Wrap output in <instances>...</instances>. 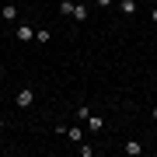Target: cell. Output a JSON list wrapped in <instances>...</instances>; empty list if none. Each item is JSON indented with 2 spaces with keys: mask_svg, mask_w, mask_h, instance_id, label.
<instances>
[{
  "mask_svg": "<svg viewBox=\"0 0 157 157\" xmlns=\"http://www.w3.org/2000/svg\"><path fill=\"white\" fill-rule=\"evenodd\" d=\"M14 101H17V108H21V112H28V108L35 105V87H21L14 94Z\"/></svg>",
  "mask_w": 157,
  "mask_h": 157,
  "instance_id": "6da1fadb",
  "label": "cell"
},
{
  "mask_svg": "<svg viewBox=\"0 0 157 157\" xmlns=\"http://www.w3.org/2000/svg\"><path fill=\"white\" fill-rule=\"evenodd\" d=\"M73 21H77V25H87L91 21V4H84V0H77V4H73Z\"/></svg>",
  "mask_w": 157,
  "mask_h": 157,
  "instance_id": "7a4b0ae2",
  "label": "cell"
},
{
  "mask_svg": "<svg viewBox=\"0 0 157 157\" xmlns=\"http://www.w3.org/2000/svg\"><path fill=\"white\" fill-rule=\"evenodd\" d=\"M14 35H17V42H32V39H35V25H28V21H17Z\"/></svg>",
  "mask_w": 157,
  "mask_h": 157,
  "instance_id": "3957f363",
  "label": "cell"
},
{
  "mask_svg": "<svg viewBox=\"0 0 157 157\" xmlns=\"http://www.w3.org/2000/svg\"><path fill=\"white\" fill-rule=\"evenodd\" d=\"M0 21H4V25H17V21H21V17H17V7L14 4H4V7H0Z\"/></svg>",
  "mask_w": 157,
  "mask_h": 157,
  "instance_id": "277c9868",
  "label": "cell"
},
{
  "mask_svg": "<svg viewBox=\"0 0 157 157\" xmlns=\"http://www.w3.org/2000/svg\"><path fill=\"white\" fill-rule=\"evenodd\" d=\"M115 11L122 14V17H133L140 7H136V0H115Z\"/></svg>",
  "mask_w": 157,
  "mask_h": 157,
  "instance_id": "5b68a950",
  "label": "cell"
},
{
  "mask_svg": "<svg viewBox=\"0 0 157 157\" xmlns=\"http://www.w3.org/2000/svg\"><path fill=\"white\" fill-rule=\"evenodd\" d=\"M63 136H67L70 143H84V129H80V122H73V126H67V133H63Z\"/></svg>",
  "mask_w": 157,
  "mask_h": 157,
  "instance_id": "8992f818",
  "label": "cell"
},
{
  "mask_svg": "<svg viewBox=\"0 0 157 157\" xmlns=\"http://www.w3.org/2000/svg\"><path fill=\"white\" fill-rule=\"evenodd\" d=\"M122 150H126V157H140V154H143V143H140V140H126Z\"/></svg>",
  "mask_w": 157,
  "mask_h": 157,
  "instance_id": "52a82bcc",
  "label": "cell"
},
{
  "mask_svg": "<svg viewBox=\"0 0 157 157\" xmlns=\"http://www.w3.org/2000/svg\"><path fill=\"white\" fill-rule=\"evenodd\" d=\"M73 115H77V122H80V126H84L94 112H91V105H77V112H73Z\"/></svg>",
  "mask_w": 157,
  "mask_h": 157,
  "instance_id": "ba28073f",
  "label": "cell"
},
{
  "mask_svg": "<svg viewBox=\"0 0 157 157\" xmlns=\"http://www.w3.org/2000/svg\"><path fill=\"white\" fill-rule=\"evenodd\" d=\"M73 4H77V0H59V7H56L59 17H70V14H73Z\"/></svg>",
  "mask_w": 157,
  "mask_h": 157,
  "instance_id": "9c48e42d",
  "label": "cell"
},
{
  "mask_svg": "<svg viewBox=\"0 0 157 157\" xmlns=\"http://www.w3.org/2000/svg\"><path fill=\"white\" fill-rule=\"evenodd\" d=\"M101 126H105V122H101V119H94V115L84 122V129H87V133H101Z\"/></svg>",
  "mask_w": 157,
  "mask_h": 157,
  "instance_id": "30bf717a",
  "label": "cell"
},
{
  "mask_svg": "<svg viewBox=\"0 0 157 157\" xmlns=\"http://www.w3.org/2000/svg\"><path fill=\"white\" fill-rule=\"evenodd\" d=\"M49 39H52V32H49V28H35V42H42V45H45Z\"/></svg>",
  "mask_w": 157,
  "mask_h": 157,
  "instance_id": "8fae6325",
  "label": "cell"
},
{
  "mask_svg": "<svg viewBox=\"0 0 157 157\" xmlns=\"http://www.w3.org/2000/svg\"><path fill=\"white\" fill-rule=\"evenodd\" d=\"M77 154L80 157H94V147H91V143H77Z\"/></svg>",
  "mask_w": 157,
  "mask_h": 157,
  "instance_id": "7c38bea8",
  "label": "cell"
},
{
  "mask_svg": "<svg viewBox=\"0 0 157 157\" xmlns=\"http://www.w3.org/2000/svg\"><path fill=\"white\" fill-rule=\"evenodd\" d=\"M98 7H115V0H94Z\"/></svg>",
  "mask_w": 157,
  "mask_h": 157,
  "instance_id": "4fadbf2b",
  "label": "cell"
},
{
  "mask_svg": "<svg viewBox=\"0 0 157 157\" xmlns=\"http://www.w3.org/2000/svg\"><path fill=\"white\" fill-rule=\"evenodd\" d=\"M4 129H7V119H4V115H0V133H4Z\"/></svg>",
  "mask_w": 157,
  "mask_h": 157,
  "instance_id": "5bb4252c",
  "label": "cell"
},
{
  "mask_svg": "<svg viewBox=\"0 0 157 157\" xmlns=\"http://www.w3.org/2000/svg\"><path fill=\"white\" fill-rule=\"evenodd\" d=\"M150 21H154V25H157V7H154V11H150Z\"/></svg>",
  "mask_w": 157,
  "mask_h": 157,
  "instance_id": "9a60e30c",
  "label": "cell"
},
{
  "mask_svg": "<svg viewBox=\"0 0 157 157\" xmlns=\"http://www.w3.org/2000/svg\"><path fill=\"white\" fill-rule=\"evenodd\" d=\"M0 80H4V67H0Z\"/></svg>",
  "mask_w": 157,
  "mask_h": 157,
  "instance_id": "2e32d148",
  "label": "cell"
}]
</instances>
